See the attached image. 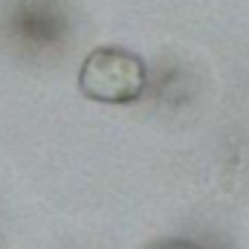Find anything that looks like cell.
Returning a JSON list of instances; mask_svg holds the SVG:
<instances>
[{"label": "cell", "mask_w": 249, "mask_h": 249, "mask_svg": "<svg viewBox=\"0 0 249 249\" xmlns=\"http://www.w3.org/2000/svg\"><path fill=\"white\" fill-rule=\"evenodd\" d=\"M78 87L93 102L130 105V102L142 99V93L148 87V67L130 50L99 47L81 64Z\"/></svg>", "instance_id": "6da1fadb"}, {"label": "cell", "mask_w": 249, "mask_h": 249, "mask_svg": "<svg viewBox=\"0 0 249 249\" xmlns=\"http://www.w3.org/2000/svg\"><path fill=\"white\" fill-rule=\"evenodd\" d=\"M3 20L9 41L32 55L58 50L70 35V15L64 0H9Z\"/></svg>", "instance_id": "7a4b0ae2"}, {"label": "cell", "mask_w": 249, "mask_h": 249, "mask_svg": "<svg viewBox=\"0 0 249 249\" xmlns=\"http://www.w3.org/2000/svg\"><path fill=\"white\" fill-rule=\"evenodd\" d=\"M145 249H200V247L191 244V241H160V244H151Z\"/></svg>", "instance_id": "3957f363"}]
</instances>
